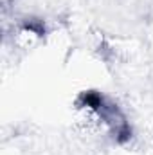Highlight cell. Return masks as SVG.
<instances>
[{
    "instance_id": "obj_1",
    "label": "cell",
    "mask_w": 153,
    "mask_h": 155,
    "mask_svg": "<svg viewBox=\"0 0 153 155\" xmlns=\"http://www.w3.org/2000/svg\"><path fill=\"white\" fill-rule=\"evenodd\" d=\"M106 155H126V153H122V152H110V153H106Z\"/></svg>"
}]
</instances>
